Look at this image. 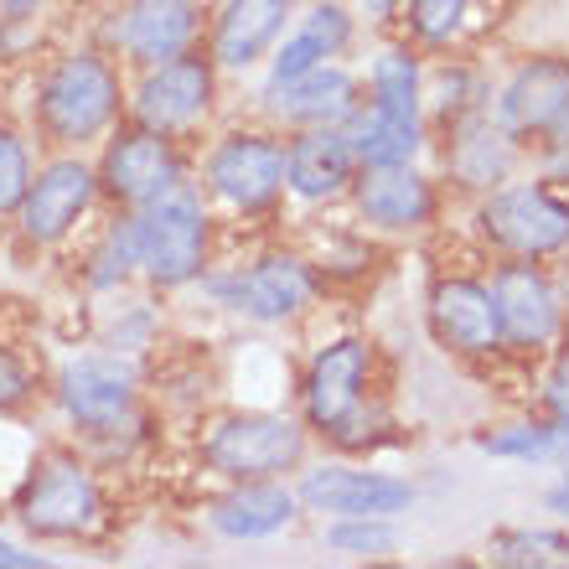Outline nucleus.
<instances>
[{"label": "nucleus", "mask_w": 569, "mask_h": 569, "mask_svg": "<svg viewBox=\"0 0 569 569\" xmlns=\"http://www.w3.org/2000/svg\"><path fill=\"white\" fill-rule=\"evenodd\" d=\"M130 114V83L109 47H68L42 68L31 124L52 150H83Z\"/></svg>", "instance_id": "f257e3e1"}, {"label": "nucleus", "mask_w": 569, "mask_h": 569, "mask_svg": "<svg viewBox=\"0 0 569 569\" xmlns=\"http://www.w3.org/2000/svg\"><path fill=\"white\" fill-rule=\"evenodd\" d=\"M136 264L150 290H187L212 264V202L202 181H181L177 192L156 197L130 212Z\"/></svg>", "instance_id": "f03ea898"}, {"label": "nucleus", "mask_w": 569, "mask_h": 569, "mask_svg": "<svg viewBox=\"0 0 569 569\" xmlns=\"http://www.w3.org/2000/svg\"><path fill=\"white\" fill-rule=\"evenodd\" d=\"M306 420L280 409H233L202 430L197 461L223 481H259L290 477L306 466Z\"/></svg>", "instance_id": "7ed1b4c3"}, {"label": "nucleus", "mask_w": 569, "mask_h": 569, "mask_svg": "<svg viewBox=\"0 0 569 569\" xmlns=\"http://www.w3.org/2000/svg\"><path fill=\"white\" fill-rule=\"evenodd\" d=\"M16 518L31 539L73 543L89 539L104 523V487L93 477V466L73 450H47L42 461L27 471L16 492Z\"/></svg>", "instance_id": "20e7f679"}, {"label": "nucleus", "mask_w": 569, "mask_h": 569, "mask_svg": "<svg viewBox=\"0 0 569 569\" xmlns=\"http://www.w3.org/2000/svg\"><path fill=\"white\" fill-rule=\"evenodd\" d=\"M481 243L502 259H555L569 249V197L555 181H502L477 197L471 212Z\"/></svg>", "instance_id": "39448f33"}, {"label": "nucleus", "mask_w": 569, "mask_h": 569, "mask_svg": "<svg viewBox=\"0 0 569 569\" xmlns=\"http://www.w3.org/2000/svg\"><path fill=\"white\" fill-rule=\"evenodd\" d=\"M197 284H202L223 311L243 316V321H254V327H284V321H296L316 300L321 270H316L306 254H296V249H264V254H254L249 264L208 270Z\"/></svg>", "instance_id": "423d86ee"}, {"label": "nucleus", "mask_w": 569, "mask_h": 569, "mask_svg": "<svg viewBox=\"0 0 569 569\" xmlns=\"http://www.w3.org/2000/svg\"><path fill=\"white\" fill-rule=\"evenodd\" d=\"M58 409L89 440H120L140 420V358L136 352H78L58 373Z\"/></svg>", "instance_id": "0eeeda50"}, {"label": "nucleus", "mask_w": 569, "mask_h": 569, "mask_svg": "<svg viewBox=\"0 0 569 569\" xmlns=\"http://www.w3.org/2000/svg\"><path fill=\"white\" fill-rule=\"evenodd\" d=\"M202 192L218 208L259 218L284 197V140L280 130H223L202 156Z\"/></svg>", "instance_id": "6e6552de"}, {"label": "nucleus", "mask_w": 569, "mask_h": 569, "mask_svg": "<svg viewBox=\"0 0 569 569\" xmlns=\"http://www.w3.org/2000/svg\"><path fill=\"white\" fill-rule=\"evenodd\" d=\"M99 197H109L120 212H136L156 197L177 192L181 181H192L187 156H181L177 136H161L150 124H114L104 136V156H99Z\"/></svg>", "instance_id": "1a4fd4ad"}, {"label": "nucleus", "mask_w": 569, "mask_h": 569, "mask_svg": "<svg viewBox=\"0 0 569 569\" xmlns=\"http://www.w3.org/2000/svg\"><path fill=\"white\" fill-rule=\"evenodd\" d=\"M212 104H218V62L202 47H187L156 68H140L136 89H130V120L177 140L192 136L212 114Z\"/></svg>", "instance_id": "9d476101"}, {"label": "nucleus", "mask_w": 569, "mask_h": 569, "mask_svg": "<svg viewBox=\"0 0 569 569\" xmlns=\"http://www.w3.org/2000/svg\"><path fill=\"white\" fill-rule=\"evenodd\" d=\"M300 508L321 518H399L415 508V481L358 461L300 466Z\"/></svg>", "instance_id": "9b49d317"}, {"label": "nucleus", "mask_w": 569, "mask_h": 569, "mask_svg": "<svg viewBox=\"0 0 569 569\" xmlns=\"http://www.w3.org/2000/svg\"><path fill=\"white\" fill-rule=\"evenodd\" d=\"M93 202H99V171H93V161H83L78 150H62V156H52L47 166L31 171V187H27L21 212H16V228H21L27 243L52 249V243L73 239Z\"/></svg>", "instance_id": "f8f14e48"}, {"label": "nucleus", "mask_w": 569, "mask_h": 569, "mask_svg": "<svg viewBox=\"0 0 569 569\" xmlns=\"http://www.w3.org/2000/svg\"><path fill=\"white\" fill-rule=\"evenodd\" d=\"M368 383H373V342L368 337H331L316 347L300 378V420L306 430L331 435L347 415L368 405Z\"/></svg>", "instance_id": "ddd939ff"}, {"label": "nucleus", "mask_w": 569, "mask_h": 569, "mask_svg": "<svg viewBox=\"0 0 569 569\" xmlns=\"http://www.w3.org/2000/svg\"><path fill=\"white\" fill-rule=\"evenodd\" d=\"M502 352H539L565 331V296L543 259H502L492 270Z\"/></svg>", "instance_id": "4468645a"}, {"label": "nucleus", "mask_w": 569, "mask_h": 569, "mask_svg": "<svg viewBox=\"0 0 569 569\" xmlns=\"http://www.w3.org/2000/svg\"><path fill=\"white\" fill-rule=\"evenodd\" d=\"M425 316H430V337L450 358L477 362L502 352L492 280H481V274H435L430 296H425Z\"/></svg>", "instance_id": "2eb2a0df"}, {"label": "nucleus", "mask_w": 569, "mask_h": 569, "mask_svg": "<svg viewBox=\"0 0 569 569\" xmlns=\"http://www.w3.org/2000/svg\"><path fill=\"white\" fill-rule=\"evenodd\" d=\"M352 212L373 233H425L440 218V187L420 161L405 166H358L352 177Z\"/></svg>", "instance_id": "dca6fc26"}, {"label": "nucleus", "mask_w": 569, "mask_h": 569, "mask_svg": "<svg viewBox=\"0 0 569 569\" xmlns=\"http://www.w3.org/2000/svg\"><path fill=\"white\" fill-rule=\"evenodd\" d=\"M492 114L518 146H533L543 130H555L569 114V58H559V52L523 58L508 73V83L497 89Z\"/></svg>", "instance_id": "f3484780"}, {"label": "nucleus", "mask_w": 569, "mask_h": 569, "mask_svg": "<svg viewBox=\"0 0 569 569\" xmlns=\"http://www.w3.org/2000/svg\"><path fill=\"white\" fill-rule=\"evenodd\" d=\"M197 31H202L197 0H124L109 21V52L130 68H156L197 47Z\"/></svg>", "instance_id": "a211bd4d"}, {"label": "nucleus", "mask_w": 569, "mask_h": 569, "mask_svg": "<svg viewBox=\"0 0 569 569\" xmlns=\"http://www.w3.org/2000/svg\"><path fill=\"white\" fill-rule=\"evenodd\" d=\"M362 104V78L342 62H321L290 83H264L259 109L274 130H311V124H347Z\"/></svg>", "instance_id": "6ab92c4d"}, {"label": "nucleus", "mask_w": 569, "mask_h": 569, "mask_svg": "<svg viewBox=\"0 0 569 569\" xmlns=\"http://www.w3.org/2000/svg\"><path fill=\"white\" fill-rule=\"evenodd\" d=\"M358 177V156L347 140V124H311V130H290L284 136V192L321 208V202H342Z\"/></svg>", "instance_id": "aec40b11"}, {"label": "nucleus", "mask_w": 569, "mask_h": 569, "mask_svg": "<svg viewBox=\"0 0 569 569\" xmlns=\"http://www.w3.org/2000/svg\"><path fill=\"white\" fill-rule=\"evenodd\" d=\"M296 11L300 0H223L212 11V37H208L218 73H249L259 62H270V52L296 21Z\"/></svg>", "instance_id": "412c9836"}, {"label": "nucleus", "mask_w": 569, "mask_h": 569, "mask_svg": "<svg viewBox=\"0 0 569 569\" xmlns=\"http://www.w3.org/2000/svg\"><path fill=\"white\" fill-rule=\"evenodd\" d=\"M300 492L284 487V477H259V481H228V492L208 502V528L228 543H264L280 539L300 523Z\"/></svg>", "instance_id": "4be33fe9"}, {"label": "nucleus", "mask_w": 569, "mask_h": 569, "mask_svg": "<svg viewBox=\"0 0 569 569\" xmlns=\"http://www.w3.org/2000/svg\"><path fill=\"white\" fill-rule=\"evenodd\" d=\"M518 150L523 146L497 124L492 104H481V109H471V114H461L456 124H446V156H440V166H446L450 187L481 197L512 177Z\"/></svg>", "instance_id": "5701e85b"}, {"label": "nucleus", "mask_w": 569, "mask_h": 569, "mask_svg": "<svg viewBox=\"0 0 569 569\" xmlns=\"http://www.w3.org/2000/svg\"><path fill=\"white\" fill-rule=\"evenodd\" d=\"M358 37V11L347 0H311L306 11L290 21L280 47L264 62V83H290V78L311 73L321 62L347 58V47Z\"/></svg>", "instance_id": "b1692460"}, {"label": "nucleus", "mask_w": 569, "mask_h": 569, "mask_svg": "<svg viewBox=\"0 0 569 569\" xmlns=\"http://www.w3.org/2000/svg\"><path fill=\"white\" fill-rule=\"evenodd\" d=\"M347 140H352V156L358 166H405L420 161L425 146H430V124L409 120V114H389L362 99L358 114L347 120Z\"/></svg>", "instance_id": "393cba45"}, {"label": "nucleus", "mask_w": 569, "mask_h": 569, "mask_svg": "<svg viewBox=\"0 0 569 569\" xmlns=\"http://www.w3.org/2000/svg\"><path fill=\"white\" fill-rule=\"evenodd\" d=\"M362 99L389 114H409L425 120V62L409 42H389L368 58V78H362Z\"/></svg>", "instance_id": "a878e982"}, {"label": "nucleus", "mask_w": 569, "mask_h": 569, "mask_svg": "<svg viewBox=\"0 0 569 569\" xmlns=\"http://www.w3.org/2000/svg\"><path fill=\"white\" fill-rule=\"evenodd\" d=\"M477 450L492 461H523V466H555L559 461V425L555 420H512L477 435Z\"/></svg>", "instance_id": "bb28decb"}, {"label": "nucleus", "mask_w": 569, "mask_h": 569, "mask_svg": "<svg viewBox=\"0 0 569 569\" xmlns=\"http://www.w3.org/2000/svg\"><path fill=\"white\" fill-rule=\"evenodd\" d=\"M481 104H487V89H481L477 68L446 62V68L425 73V124H435V130H446V124H456L461 114H471Z\"/></svg>", "instance_id": "cd10ccee"}, {"label": "nucleus", "mask_w": 569, "mask_h": 569, "mask_svg": "<svg viewBox=\"0 0 569 569\" xmlns=\"http://www.w3.org/2000/svg\"><path fill=\"white\" fill-rule=\"evenodd\" d=\"M487 559L508 569H569V533H559V528H502L487 539Z\"/></svg>", "instance_id": "c85d7f7f"}, {"label": "nucleus", "mask_w": 569, "mask_h": 569, "mask_svg": "<svg viewBox=\"0 0 569 569\" xmlns=\"http://www.w3.org/2000/svg\"><path fill=\"white\" fill-rule=\"evenodd\" d=\"M136 274H140L136 228H130V212H120V218L104 228V239L93 243L89 264H83V280H89V290H99V296H114V290H124Z\"/></svg>", "instance_id": "c756f323"}, {"label": "nucleus", "mask_w": 569, "mask_h": 569, "mask_svg": "<svg viewBox=\"0 0 569 569\" xmlns=\"http://www.w3.org/2000/svg\"><path fill=\"white\" fill-rule=\"evenodd\" d=\"M399 543V518H327L321 528V549L337 559H389Z\"/></svg>", "instance_id": "7c9ffc66"}, {"label": "nucleus", "mask_w": 569, "mask_h": 569, "mask_svg": "<svg viewBox=\"0 0 569 569\" xmlns=\"http://www.w3.org/2000/svg\"><path fill=\"white\" fill-rule=\"evenodd\" d=\"M466 11H471V0H399V16H405L415 47H450L466 27Z\"/></svg>", "instance_id": "2f4dec72"}, {"label": "nucleus", "mask_w": 569, "mask_h": 569, "mask_svg": "<svg viewBox=\"0 0 569 569\" xmlns=\"http://www.w3.org/2000/svg\"><path fill=\"white\" fill-rule=\"evenodd\" d=\"M27 187H31V146L21 130L0 124V223L21 212Z\"/></svg>", "instance_id": "473e14b6"}, {"label": "nucleus", "mask_w": 569, "mask_h": 569, "mask_svg": "<svg viewBox=\"0 0 569 569\" xmlns=\"http://www.w3.org/2000/svg\"><path fill=\"white\" fill-rule=\"evenodd\" d=\"M156 331H161V311L150 306V300H130V306H120V316L109 321V342L114 352H146V347H156Z\"/></svg>", "instance_id": "72a5a7b5"}, {"label": "nucleus", "mask_w": 569, "mask_h": 569, "mask_svg": "<svg viewBox=\"0 0 569 569\" xmlns=\"http://www.w3.org/2000/svg\"><path fill=\"white\" fill-rule=\"evenodd\" d=\"M37 393V373L16 347H0V409H21Z\"/></svg>", "instance_id": "f704fd0d"}, {"label": "nucleus", "mask_w": 569, "mask_h": 569, "mask_svg": "<svg viewBox=\"0 0 569 569\" xmlns=\"http://www.w3.org/2000/svg\"><path fill=\"white\" fill-rule=\"evenodd\" d=\"M539 150H543V181H569V114L555 130H543Z\"/></svg>", "instance_id": "c9c22d12"}, {"label": "nucleus", "mask_w": 569, "mask_h": 569, "mask_svg": "<svg viewBox=\"0 0 569 569\" xmlns=\"http://www.w3.org/2000/svg\"><path fill=\"white\" fill-rule=\"evenodd\" d=\"M543 399H549V409L555 415H569V347L555 358V368H549V383H543Z\"/></svg>", "instance_id": "e433bc0d"}, {"label": "nucleus", "mask_w": 569, "mask_h": 569, "mask_svg": "<svg viewBox=\"0 0 569 569\" xmlns=\"http://www.w3.org/2000/svg\"><path fill=\"white\" fill-rule=\"evenodd\" d=\"M0 569H47V559L42 555H27L21 543H11V539H0Z\"/></svg>", "instance_id": "4c0bfd02"}, {"label": "nucleus", "mask_w": 569, "mask_h": 569, "mask_svg": "<svg viewBox=\"0 0 569 569\" xmlns=\"http://www.w3.org/2000/svg\"><path fill=\"white\" fill-rule=\"evenodd\" d=\"M543 508L555 512V518H569V471L555 481V487H549V492H543Z\"/></svg>", "instance_id": "58836bf2"}, {"label": "nucleus", "mask_w": 569, "mask_h": 569, "mask_svg": "<svg viewBox=\"0 0 569 569\" xmlns=\"http://www.w3.org/2000/svg\"><path fill=\"white\" fill-rule=\"evenodd\" d=\"M52 0H0V16H37L47 11Z\"/></svg>", "instance_id": "ea45409f"}]
</instances>
